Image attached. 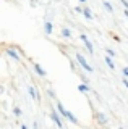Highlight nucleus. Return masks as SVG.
<instances>
[{"label":"nucleus","mask_w":128,"mask_h":129,"mask_svg":"<svg viewBox=\"0 0 128 129\" xmlns=\"http://www.w3.org/2000/svg\"><path fill=\"white\" fill-rule=\"evenodd\" d=\"M75 58H76L78 64H79V66H81V68H83V70H84L86 73H94V68L91 66L89 63H88V60H86V58H84V56H83L81 53H79V52H78L76 55H75Z\"/></svg>","instance_id":"1"},{"label":"nucleus","mask_w":128,"mask_h":129,"mask_svg":"<svg viewBox=\"0 0 128 129\" xmlns=\"http://www.w3.org/2000/svg\"><path fill=\"white\" fill-rule=\"evenodd\" d=\"M50 118H52V121H54V123L57 124L58 127H62V126H63V121H62L63 116L58 113V110H54V108H52V110H50Z\"/></svg>","instance_id":"2"},{"label":"nucleus","mask_w":128,"mask_h":129,"mask_svg":"<svg viewBox=\"0 0 128 129\" xmlns=\"http://www.w3.org/2000/svg\"><path fill=\"white\" fill-rule=\"evenodd\" d=\"M79 39L83 40V44H84V47L88 48L89 55H94V45H93V42L89 40V37H88L86 34H79Z\"/></svg>","instance_id":"3"},{"label":"nucleus","mask_w":128,"mask_h":129,"mask_svg":"<svg viewBox=\"0 0 128 129\" xmlns=\"http://www.w3.org/2000/svg\"><path fill=\"white\" fill-rule=\"evenodd\" d=\"M5 53H7V55H8V56H10V58H13V60H15V61H19V60H21V56H19V55H18V52H16V50H15V48H7V50H5Z\"/></svg>","instance_id":"4"},{"label":"nucleus","mask_w":128,"mask_h":129,"mask_svg":"<svg viewBox=\"0 0 128 129\" xmlns=\"http://www.w3.org/2000/svg\"><path fill=\"white\" fill-rule=\"evenodd\" d=\"M28 94H29L31 99H34V100H37V102H41V95L37 94V90H36L33 86H28Z\"/></svg>","instance_id":"5"},{"label":"nucleus","mask_w":128,"mask_h":129,"mask_svg":"<svg viewBox=\"0 0 128 129\" xmlns=\"http://www.w3.org/2000/svg\"><path fill=\"white\" fill-rule=\"evenodd\" d=\"M33 68H34V71H36V74H37V76H41V78H46V76H47L46 70H44V68H42L39 63H34V64H33Z\"/></svg>","instance_id":"6"},{"label":"nucleus","mask_w":128,"mask_h":129,"mask_svg":"<svg viewBox=\"0 0 128 129\" xmlns=\"http://www.w3.org/2000/svg\"><path fill=\"white\" fill-rule=\"evenodd\" d=\"M44 32H46L47 36H50L52 32H54V24H52L50 21H46V23H44Z\"/></svg>","instance_id":"7"},{"label":"nucleus","mask_w":128,"mask_h":129,"mask_svg":"<svg viewBox=\"0 0 128 129\" xmlns=\"http://www.w3.org/2000/svg\"><path fill=\"white\" fill-rule=\"evenodd\" d=\"M55 108L58 110V113H60V115L63 116V118H65V116H67V113H68V110H67V108L63 107V105L60 103V102H57V103H55Z\"/></svg>","instance_id":"8"},{"label":"nucleus","mask_w":128,"mask_h":129,"mask_svg":"<svg viewBox=\"0 0 128 129\" xmlns=\"http://www.w3.org/2000/svg\"><path fill=\"white\" fill-rule=\"evenodd\" d=\"M104 61L107 63V66H109L110 70H115V63H114V58H112L110 55H105V56H104Z\"/></svg>","instance_id":"9"},{"label":"nucleus","mask_w":128,"mask_h":129,"mask_svg":"<svg viewBox=\"0 0 128 129\" xmlns=\"http://www.w3.org/2000/svg\"><path fill=\"white\" fill-rule=\"evenodd\" d=\"M78 90L81 92V94H88V92L91 90V86H89V84H84V82H81V84L78 86Z\"/></svg>","instance_id":"10"},{"label":"nucleus","mask_w":128,"mask_h":129,"mask_svg":"<svg viewBox=\"0 0 128 129\" xmlns=\"http://www.w3.org/2000/svg\"><path fill=\"white\" fill-rule=\"evenodd\" d=\"M96 119L99 124H107V116L104 113H96Z\"/></svg>","instance_id":"11"},{"label":"nucleus","mask_w":128,"mask_h":129,"mask_svg":"<svg viewBox=\"0 0 128 129\" xmlns=\"http://www.w3.org/2000/svg\"><path fill=\"white\" fill-rule=\"evenodd\" d=\"M65 119H68L71 124H78V118H76V116H75V115H73V113H71V111H68V113H67Z\"/></svg>","instance_id":"12"},{"label":"nucleus","mask_w":128,"mask_h":129,"mask_svg":"<svg viewBox=\"0 0 128 129\" xmlns=\"http://www.w3.org/2000/svg\"><path fill=\"white\" fill-rule=\"evenodd\" d=\"M83 16H84L86 19H93V18H94V15L91 13V10H89L88 7H84V11H83Z\"/></svg>","instance_id":"13"},{"label":"nucleus","mask_w":128,"mask_h":129,"mask_svg":"<svg viewBox=\"0 0 128 129\" xmlns=\"http://www.w3.org/2000/svg\"><path fill=\"white\" fill-rule=\"evenodd\" d=\"M62 36L65 39H70L71 37V31H70V27H62Z\"/></svg>","instance_id":"14"},{"label":"nucleus","mask_w":128,"mask_h":129,"mask_svg":"<svg viewBox=\"0 0 128 129\" xmlns=\"http://www.w3.org/2000/svg\"><path fill=\"white\" fill-rule=\"evenodd\" d=\"M102 3H104V8H105V10L109 11V13H114V7L110 5V2H105V0H104Z\"/></svg>","instance_id":"15"},{"label":"nucleus","mask_w":128,"mask_h":129,"mask_svg":"<svg viewBox=\"0 0 128 129\" xmlns=\"http://www.w3.org/2000/svg\"><path fill=\"white\" fill-rule=\"evenodd\" d=\"M47 95H49V99H52V100L57 99V95H55V90H54V89H47Z\"/></svg>","instance_id":"16"},{"label":"nucleus","mask_w":128,"mask_h":129,"mask_svg":"<svg viewBox=\"0 0 128 129\" xmlns=\"http://www.w3.org/2000/svg\"><path fill=\"white\" fill-rule=\"evenodd\" d=\"M105 53H107V55H110L112 58H115V56H117V53H115V52L112 50V48H105Z\"/></svg>","instance_id":"17"},{"label":"nucleus","mask_w":128,"mask_h":129,"mask_svg":"<svg viewBox=\"0 0 128 129\" xmlns=\"http://www.w3.org/2000/svg\"><path fill=\"white\" fill-rule=\"evenodd\" d=\"M13 111H15V116H18V118L23 115V113H21V108H18V107H15V108H13Z\"/></svg>","instance_id":"18"},{"label":"nucleus","mask_w":128,"mask_h":129,"mask_svg":"<svg viewBox=\"0 0 128 129\" xmlns=\"http://www.w3.org/2000/svg\"><path fill=\"white\" fill-rule=\"evenodd\" d=\"M75 11H76V13H81V15H83L84 8H83V7H79V5H76V7H75Z\"/></svg>","instance_id":"19"},{"label":"nucleus","mask_w":128,"mask_h":129,"mask_svg":"<svg viewBox=\"0 0 128 129\" xmlns=\"http://www.w3.org/2000/svg\"><path fill=\"white\" fill-rule=\"evenodd\" d=\"M122 82H123V86L128 89V78H126V76H123V78H122Z\"/></svg>","instance_id":"20"},{"label":"nucleus","mask_w":128,"mask_h":129,"mask_svg":"<svg viewBox=\"0 0 128 129\" xmlns=\"http://www.w3.org/2000/svg\"><path fill=\"white\" fill-rule=\"evenodd\" d=\"M122 73H123V76H126V78H128V66H123Z\"/></svg>","instance_id":"21"},{"label":"nucleus","mask_w":128,"mask_h":129,"mask_svg":"<svg viewBox=\"0 0 128 129\" xmlns=\"http://www.w3.org/2000/svg\"><path fill=\"white\" fill-rule=\"evenodd\" d=\"M123 15H125V18H128V8H125V11H123Z\"/></svg>","instance_id":"22"},{"label":"nucleus","mask_w":128,"mask_h":129,"mask_svg":"<svg viewBox=\"0 0 128 129\" xmlns=\"http://www.w3.org/2000/svg\"><path fill=\"white\" fill-rule=\"evenodd\" d=\"M86 2V0H79V3H84Z\"/></svg>","instance_id":"23"}]
</instances>
